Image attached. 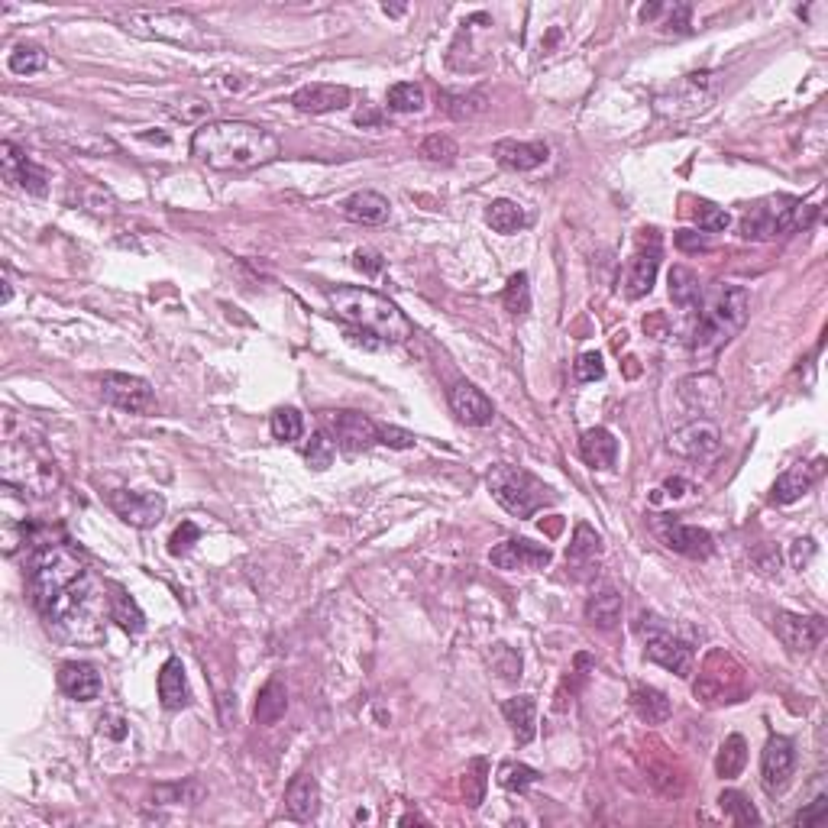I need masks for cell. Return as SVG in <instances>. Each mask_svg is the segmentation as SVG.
Here are the masks:
<instances>
[{
	"instance_id": "57",
	"label": "cell",
	"mask_w": 828,
	"mask_h": 828,
	"mask_svg": "<svg viewBox=\"0 0 828 828\" xmlns=\"http://www.w3.org/2000/svg\"><path fill=\"white\" fill-rule=\"evenodd\" d=\"M676 246L686 253H696V250H709V240L702 237V233H693V230H680L676 233Z\"/></svg>"
},
{
	"instance_id": "25",
	"label": "cell",
	"mask_w": 828,
	"mask_h": 828,
	"mask_svg": "<svg viewBox=\"0 0 828 828\" xmlns=\"http://www.w3.org/2000/svg\"><path fill=\"white\" fill-rule=\"evenodd\" d=\"M680 398L689 411L715 414L722 408V382L715 376H689L680 382Z\"/></svg>"
},
{
	"instance_id": "28",
	"label": "cell",
	"mask_w": 828,
	"mask_h": 828,
	"mask_svg": "<svg viewBox=\"0 0 828 828\" xmlns=\"http://www.w3.org/2000/svg\"><path fill=\"white\" fill-rule=\"evenodd\" d=\"M550 156V149L547 143H518V140H502L499 146H495V159H499L505 169H512V172H531L537 169V165H544Z\"/></svg>"
},
{
	"instance_id": "56",
	"label": "cell",
	"mask_w": 828,
	"mask_h": 828,
	"mask_svg": "<svg viewBox=\"0 0 828 828\" xmlns=\"http://www.w3.org/2000/svg\"><path fill=\"white\" fill-rule=\"evenodd\" d=\"M101 731H107L110 738H127L130 735V722L123 719L120 712H104L101 715Z\"/></svg>"
},
{
	"instance_id": "21",
	"label": "cell",
	"mask_w": 828,
	"mask_h": 828,
	"mask_svg": "<svg viewBox=\"0 0 828 828\" xmlns=\"http://www.w3.org/2000/svg\"><path fill=\"white\" fill-rule=\"evenodd\" d=\"M657 269H660V243H654L651 250H644V246H641V250L631 256L628 272H625V282H621L625 295L628 298H644L654 288V282H657Z\"/></svg>"
},
{
	"instance_id": "8",
	"label": "cell",
	"mask_w": 828,
	"mask_h": 828,
	"mask_svg": "<svg viewBox=\"0 0 828 828\" xmlns=\"http://www.w3.org/2000/svg\"><path fill=\"white\" fill-rule=\"evenodd\" d=\"M101 395L107 405H114L120 411L130 414H146L156 408V392L153 385L130 372H104L101 379Z\"/></svg>"
},
{
	"instance_id": "51",
	"label": "cell",
	"mask_w": 828,
	"mask_h": 828,
	"mask_svg": "<svg viewBox=\"0 0 828 828\" xmlns=\"http://www.w3.org/2000/svg\"><path fill=\"white\" fill-rule=\"evenodd\" d=\"M573 376H576V382H596V379H602V376H605L602 356H599L596 350L583 353V356L576 360V366H573Z\"/></svg>"
},
{
	"instance_id": "20",
	"label": "cell",
	"mask_w": 828,
	"mask_h": 828,
	"mask_svg": "<svg viewBox=\"0 0 828 828\" xmlns=\"http://www.w3.org/2000/svg\"><path fill=\"white\" fill-rule=\"evenodd\" d=\"M822 460H816L812 466H790L786 469V473H780L777 476V482H774V489H770V502H777V505H793V502H799L803 499V495L816 486V479L822 476Z\"/></svg>"
},
{
	"instance_id": "17",
	"label": "cell",
	"mask_w": 828,
	"mask_h": 828,
	"mask_svg": "<svg viewBox=\"0 0 828 828\" xmlns=\"http://www.w3.org/2000/svg\"><path fill=\"white\" fill-rule=\"evenodd\" d=\"M0 159H4V175L7 182H17L23 191H30L36 198H46L49 195V172L43 165H36L26 153H20L13 143H4L0 146Z\"/></svg>"
},
{
	"instance_id": "47",
	"label": "cell",
	"mask_w": 828,
	"mask_h": 828,
	"mask_svg": "<svg viewBox=\"0 0 828 828\" xmlns=\"http://www.w3.org/2000/svg\"><path fill=\"white\" fill-rule=\"evenodd\" d=\"M447 110H450V117H457V120H469V117H476L486 110V94L482 91H473V94H450L447 98Z\"/></svg>"
},
{
	"instance_id": "9",
	"label": "cell",
	"mask_w": 828,
	"mask_h": 828,
	"mask_svg": "<svg viewBox=\"0 0 828 828\" xmlns=\"http://www.w3.org/2000/svg\"><path fill=\"white\" fill-rule=\"evenodd\" d=\"M667 444L676 457H683V460H709L722 447V431L715 421L696 418V421H686L676 427Z\"/></svg>"
},
{
	"instance_id": "44",
	"label": "cell",
	"mask_w": 828,
	"mask_h": 828,
	"mask_svg": "<svg viewBox=\"0 0 828 828\" xmlns=\"http://www.w3.org/2000/svg\"><path fill=\"white\" fill-rule=\"evenodd\" d=\"M334 457H337V444H334V440H330L324 431H314L311 440L305 444V460H308V466L317 469V473H324V469H327L330 463H334Z\"/></svg>"
},
{
	"instance_id": "40",
	"label": "cell",
	"mask_w": 828,
	"mask_h": 828,
	"mask_svg": "<svg viewBox=\"0 0 828 828\" xmlns=\"http://www.w3.org/2000/svg\"><path fill=\"white\" fill-rule=\"evenodd\" d=\"M10 72L13 75H36V72H43V68L49 65V55L43 46H33V43H20L17 49L10 52Z\"/></svg>"
},
{
	"instance_id": "59",
	"label": "cell",
	"mask_w": 828,
	"mask_h": 828,
	"mask_svg": "<svg viewBox=\"0 0 828 828\" xmlns=\"http://www.w3.org/2000/svg\"><path fill=\"white\" fill-rule=\"evenodd\" d=\"M812 557H816V541H812V537H806V541H796V544H793V567H796V570H803Z\"/></svg>"
},
{
	"instance_id": "12",
	"label": "cell",
	"mask_w": 828,
	"mask_h": 828,
	"mask_svg": "<svg viewBox=\"0 0 828 828\" xmlns=\"http://www.w3.org/2000/svg\"><path fill=\"white\" fill-rule=\"evenodd\" d=\"M644 634H647L644 654H647V660H651V664L664 667V670H670L676 676H683V680H686L689 673H693L696 654H693V647H689L686 641H680L676 634H670L667 628H657V625H651V631L644 628Z\"/></svg>"
},
{
	"instance_id": "6",
	"label": "cell",
	"mask_w": 828,
	"mask_h": 828,
	"mask_svg": "<svg viewBox=\"0 0 828 828\" xmlns=\"http://www.w3.org/2000/svg\"><path fill=\"white\" fill-rule=\"evenodd\" d=\"M489 492H492V499L515 518H531L541 512L544 505L557 499V495L550 492V486H544L534 473H528L524 466H512V463H499L489 469Z\"/></svg>"
},
{
	"instance_id": "32",
	"label": "cell",
	"mask_w": 828,
	"mask_h": 828,
	"mask_svg": "<svg viewBox=\"0 0 828 828\" xmlns=\"http://www.w3.org/2000/svg\"><path fill=\"white\" fill-rule=\"evenodd\" d=\"M107 615L114 618L127 634H143L146 631L143 609L136 605V599L123 586H110V609H107Z\"/></svg>"
},
{
	"instance_id": "34",
	"label": "cell",
	"mask_w": 828,
	"mask_h": 828,
	"mask_svg": "<svg viewBox=\"0 0 828 828\" xmlns=\"http://www.w3.org/2000/svg\"><path fill=\"white\" fill-rule=\"evenodd\" d=\"M586 621L602 631H612L621 621V596L615 589H599L596 596L586 602Z\"/></svg>"
},
{
	"instance_id": "23",
	"label": "cell",
	"mask_w": 828,
	"mask_h": 828,
	"mask_svg": "<svg viewBox=\"0 0 828 828\" xmlns=\"http://www.w3.org/2000/svg\"><path fill=\"white\" fill-rule=\"evenodd\" d=\"M59 689L75 702H91L101 696V673L91 664H81V660H72V664L59 667Z\"/></svg>"
},
{
	"instance_id": "26",
	"label": "cell",
	"mask_w": 828,
	"mask_h": 828,
	"mask_svg": "<svg viewBox=\"0 0 828 828\" xmlns=\"http://www.w3.org/2000/svg\"><path fill=\"white\" fill-rule=\"evenodd\" d=\"M340 207L353 224H363V227H379L392 214L389 198H382L379 191H356V195H350Z\"/></svg>"
},
{
	"instance_id": "10",
	"label": "cell",
	"mask_w": 828,
	"mask_h": 828,
	"mask_svg": "<svg viewBox=\"0 0 828 828\" xmlns=\"http://www.w3.org/2000/svg\"><path fill=\"white\" fill-rule=\"evenodd\" d=\"M324 427L337 440V447L347 453H360V450H369L372 444H379V424L360 411H327Z\"/></svg>"
},
{
	"instance_id": "24",
	"label": "cell",
	"mask_w": 828,
	"mask_h": 828,
	"mask_svg": "<svg viewBox=\"0 0 828 828\" xmlns=\"http://www.w3.org/2000/svg\"><path fill=\"white\" fill-rule=\"evenodd\" d=\"M159 699L169 712H182L191 706V686L185 676V664L178 657H169L159 670Z\"/></svg>"
},
{
	"instance_id": "14",
	"label": "cell",
	"mask_w": 828,
	"mask_h": 828,
	"mask_svg": "<svg viewBox=\"0 0 828 828\" xmlns=\"http://www.w3.org/2000/svg\"><path fill=\"white\" fill-rule=\"evenodd\" d=\"M550 547L534 544L528 537H512V541H502L499 547H492L489 563L499 570H544L550 563Z\"/></svg>"
},
{
	"instance_id": "35",
	"label": "cell",
	"mask_w": 828,
	"mask_h": 828,
	"mask_svg": "<svg viewBox=\"0 0 828 828\" xmlns=\"http://www.w3.org/2000/svg\"><path fill=\"white\" fill-rule=\"evenodd\" d=\"M602 554V537L589 528V524H576L573 531V541H570V550H567V560L573 567H589V563H596Z\"/></svg>"
},
{
	"instance_id": "43",
	"label": "cell",
	"mask_w": 828,
	"mask_h": 828,
	"mask_svg": "<svg viewBox=\"0 0 828 828\" xmlns=\"http://www.w3.org/2000/svg\"><path fill=\"white\" fill-rule=\"evenodd\" d=\"M537 780H541V774H537L534 767L528 764H515V761H508L499 767V783H502V790L508 793H524L528 786H534Z\"/></svg>"
},
{
	"instance_id": "2",
	"label": "cell",
	"mask_w": 828,
	"mask_h": 828,
	"mask_svg": "<svg viewBox=\"0 0 828 828\" xmlns=\"http://www.w3.org/2000/svg\"><path fill=\"white\" fill-rule=\"evenodd\" d=\"M279 153V136L246 120L201 123L191 136V156L217 172H250L279 159Z\"/></svg>"
},
{
	"instance_id": "54",
	"label": "cell",
	"mask_w": 828,
	"mask_h": 828,
	"mask_svg": "<svg viewBox=\"0 0 828 828\" xmlns=\"http://www.w3.org/2000/svg\"><path fill=\"white\" fill-rule=\"evenodd\" d=\"M188 793H198L195 783H172V786H159L156 790V799L159 803H188Z\"/></svg>"
},
{
	"instance_id": "7",
	"label": "cell",
	"mask_w": 828,
	"mask_h": 828,
	"mask_svg": "<svg viewBox=\"0 0 828 828\" xmlns=\"http://www.w3.org/2000/svg\"><path fill=\"white\" fill-rule=\"evenodd\" d=\"M799 207H803V201L786 198V195L754 204L751 211L741 217V227H738L741 237L744 240H774L790 230H799Z\"/></svg>"
},
{
	"instance_id": "33",
	"label": "cell",
	"mask_w": 828,
	"mask_h": 828,
	"mask_svg": "<svg viewBox=\"0 0 828 828\" xmlns=\"http://www.w3.org/2000/svg\"><path fill=\"white\" fill-rule=\"evenodd\" d=\"M288 709V693H285V683L279 676H272V680L259 689L256 696V709H253V722L256 725H275L285 715Z\"/></svg>"
},
{
	"instance_id": "5",
	"label": "cell",
	"mask_w": 828,
	"mask_h": 828,
	"mask_svg": "<svg viewBox=\"0 0 828 828\" xmlns=\"http://www.w3.org/2000/svg\"><path fill=\"white\" fill-rule=\"evenodd\" d=\"M123 30L143 39H162V43L185 46V49H207L217 39L204 26L182 10H133L120 17Z\"/></svg>"
},
{
	"instance_id": "61",
	"label": "cell",
	"mask_w": 828,
	"mask_h": 828,
	"mask_svg": "<svg viewBox=\"0 0 828 828\" xmlns=\"http://www.w3.org/2000/svg\"><path fill=\"white\" fill-rule=\"evenodd\" d=\"M385 13H392V17H398V13H405V7H389V4H385Z\"/></svg>"
},
{
	"instance_id": "16",
	"label": "cell",
	"mask_w": 828,
	"mask_h": 828,
	"mask_svg": "<svg viewBox=\"0 0 828 828\" xmlns=\"http://www.w3.org/2000/svg\"><path fill=\"white\" fill-rule=\"evenodd\" d=\"M657 531H660V537H664V544L670 550H676V554H683L689 560H706V557H712V550H715L712 534L696 528V524L664 518L657 524Z\"/></svg>"
},
{
	"instance_id": "22",
	"label": "cell",
	"mask_w": 828,
	"mask_h": 828,
	"mask_svg": "<svg viewBox=\"0 0 828 828\" xmlns=\"http://www.w3.org/2000/svg\"><path fill=\"white\" fill-rule=\"evenodd\" d=\"M285 812L295 822H311L321 812V786H317L311 774L292 777V783L285 790Z\"/></svg>"
},
{
	"instance_id": "49",
	"label": "cell",
	"mask_w": 828,
	"mask_h": 828,
	"mask_svg": "<svg viewBox=\"0 0 828 828\" xmlns=\"http://www.w3.org/2000/svg\"><path fill=\"white\" fill-rule=\"evenodd\" d=\"M492 667L499 670V676H502V680H508V683L521 680V657L512 651V647L495 644V651H492Z\"/></svg>"
},
{
	"instance_id": "36",
	"label": "cell",
	"mask_w": 828,
	"mask_h": 828,
	"mask_svg": "<svg viewBox=\"0 0 828 828\" xmlns=\"http://www.w3.org/2000/svg\"><path fill=\"white\" fill-rule=\"evenodd\" d=\"M744 764H748V744H744L741 735H728L719 748V757H715V774L722 780H735L744 770Z\"/></svg>"
},
{
	"instance_id": "4",
	"label": "cell",
	"mask_w": 828,
	"mask_h": 828,
	"mask_svg": "<svg viewBox=\"0 0 828 828\" xmlns=\"http://www.w3.org/2000/svg\"><path fill=\"white\" fill-rule=\"evenodd\" d=\"M751 314V292L741 285H719L709 298H702L699 324L693 330V350L712 353L738 334Z\"/></svg>"
},
{
	"instance_id": "1",
	"label": "cell",
	"mask_w": 828,
	"mask_h": 828,
	"mask_svg": "<svg viewBox=\"0 0 828 828\" xmlns=\"http://www.w3.org/2000/svg\"><path fill=\"white\" fill-rule=\"evenodd\" d=\"M30 596L46 625L68 641L98 638L110 596L65 544H36L30 554Z\"/></svg>"
},
{
	"instance_id": "38",
	"label": "cell",
	"mask_w": 828,
	"mask_h": 828,
	"mask_svg": "<svg viewBox=\"0 0 828 828\" xmlns=\"http://www.w3.org/2000/svg\"><path fill=\"white\" fill-rule=\"evenodd\" d=\"M486 224L495 230V233H518L524 224H528V217H524L521 204L518 201H508V198H499L489 204L486 211Z\"/></svg>"
},
{
	"instance_id": "45",
	"label": "cell",
	"mask_w": 828,
	"mask_h": 828,
	"mask_svg": "<svg viewBox=\"0 0 828 828\" xmlns=\"http://www.w3.org/2000/svg\"><path fill=\"white\" fill-rule=\"evenodd\" d=\"M505 308L512 311V314H528L531 311V285H528V275L524 272H515L512 279H508L505 285Z\"/></svg>"
},
{
	"instance_id": "48",
	"label": "cell",
	"mask_w": 828,
	"mask_h": 828,
	"mask_svg": "<svg viewBox=\"0 0 828 828\" xmlns=\"http://www.w3.org/2000/svg\"><path fill=\"white\" fill-rule=\"evenodd\" d=\"M696 224H699V230H706V233H722V230L731 224V217H728L725 207L709 204V201H699V207H696Z\"/></svg>"
},
{
	"instance_id": "27",
	"label": "cell",
	"mask_w": 828,
	"mask_h": 828,
	"mask_svg": "<svg viewBox=\"0 0 828 828\" xmlns=\"http://www.w3.org/2000/svg\"><path fill=\"white\" fill-rule=\"evenodd\" d=\"M579 457H583L592 469H612L618 463V440L609 427H589L579 437Z\"/></svg>"
},
{
	"instance_id": "19",
	"label": "cell",
	"mask_w": 828,
	"mask_h": 828,
	"mask_svg": "<svg viewBox=\"0 0 828 828\" xmlns=\"http://www.w3.org/2000/svg\"><path fill=\"white\" fill-rule=\"evenodd\" d=\"M350 101H353V94L347 85H327V81L305 85L292 94V104L301 110V114H334V110H347Z\"/></svg>"
},
{
	"instance_id": "60",
	"label": "cell",
	"mask_w": 828,
	"mask_h": 828,
	"mask_svg": "<svg viewBox=\"0 0 828 828\" xmlns=\"http://www.w3.org/2000/svg\"><path fill=\"white\" fill-rule=\"evenodd\" d=\"M664 489L673 495V499H680L683 489H686V482H683V479H667V486H664Z\"/></svg>"
},
{
	"instance_id": "58",
	"label": "cell",
	"mask_w": 828,
	"mask_h": 828,
	"mask_svg": "<svg viewBox=\"0 0 828 828\" xmlns=\"http://www.w3.org/2000/svg\"><path fill=\"white\" fill-rule=\"evenodd\" d=\"M353 266L369 272V275H379L382 272V256L376 250H360V253L353 256Z\"/></svg>"
},
{
	"instance_id": "39",
	"label": "cell",
	"mask_w": 828,
	"mask_h": 828,
	"mask_svg": "<svg viewBox=\"0 0 828 828\" xmlns=\"http://www.w3.org/2000/svg\"><path fill=\"white\" fill-rule=\"evenodd\" d=\"M424 107L427 94L414 81H398V85L389 88V110H395V114H421Z\"/></svg>"
},
{
	"instance_id": "3",
	"label": "cell",
	"mask_w": 828,
	"mask_h": 828,
	"mask_svg": "<svg viewBox=\"0 0 828 828\" xmlns=\"http://www.w3.org/2000/svg\"><path fill=\"white\" fill-rule=\"evenodd\" d=\"M327 305L340 321L369 330L372 337H379L385 343H405L414 334L408 314L395 301L372 292V288H360V285L327 288Z\"/></svg>"
},
{
	"instance_id": "62",
	"label": "cell",
	"mask_w": 828,
	"mask_h": 828,
	"mask_svg": "<svg viewBox=\"0 0 828 828\" xmlns=\"http://www.w3.org/2000/svg\"><path fill=\"white\" fill-rule=\"evenodd\" d=\"M411 822H424V819H421V816H405V819H402V825H411Z\"/></svg>"
},
{
	"instance_id": "29",
	"label": "cell",
	"mask_w": 828,
	"mask_h": 828,
	"mask_svg": "<svg viewBox=\"0 0 828 828\" xmlns=\"http://www.w3.org/2000/svg\"><path fill=\"white\" fill-rule=\"evenodd\" d=\"M631 706L638 712V719L647 725H664L673 715V702L667 699L664 689H657V686H634Z\"/></svg>"
},
{
	"instance_id": "42",
	"label": "cell",
	"mask_w": 828,
	"mask_h": 828,
	"mask_svg": "<svg viewBox=\"0 0 828 828\" xmlns=\"http://www.w3.org/2000/svg\"><path fill=\"white\" fill-rule=\"evenodd\" d=\"M272 437L279 440V444H292L301 434H305V418H301L298 408H275L272 411Z\"/></svg>"
},
{
	"instance_id": "53",
	"label": "cell",
	"mask_w": 828,
	"mask_h": 828,
	"mask_svg": "<svg viewBox=\"0 0 828 828\" xmlns=\"http://www.w3.org/2000/svg\"><path fill=\"white\" fill-rule=\"evenodd\" d=\"M379 444L392 447V450H411L414 447V434L402 431V427H379Z\"/></svg>"
},
{
	"instance_id": "41",
	"label": "cell",
	"mask_w": 828,
	"mask_h": 828,
	"mask_svg": "<svg viewBox=\"0 0 828 828\" xmlns=\"http://www.w3.org/2000/svg\"><path fill=\"white\" fill-rule=\"evenodd\" d=\"M719 806H722V812L735 825H761V812H757L751 806V799L744 796V793H738V790H725L719 796Z\"/></svg>"
},
{
	"instance_id": "13",
	"label": "cell",
	"mask_w": 828,
	"mask_h": 828,
	"mask_svg": "<svg viewBox=\"0 0 828 828\" xmlns=\"http://www.w3.org/2000/svg\"><path fill=\"white\" fill-rule=\"evenodd\" d=\"M774 631L793 654H809L825 641V621L816 618V615L777 612L774 615Z\"/></svg>"
},
{
	"instance_id": "37",
	"label": "cell",
	"mask_w": 828,
	"mask_h": 828,
	"mask_svg": "<svg viewBox=\"0 0 828 828\" xmlns=\"http://www.w3.org/2000/svg\"><path fill=\"white\" fill-rule=\"evenodd\" d=\"M486 786H489V764L476 757V761H469V767L463 770V780H460V793H463V803L469 809H479L482 799H486Z\"/></svg>"
},
{
	"instance_id": "55",
	"label": "cell",
	"mask_w": 828,
	"mask_h": 828,
	"mask_svg": "<svg viewBox=\"0 0 828 828\" xmlns=\"http://www.w3.org/2000/svg\"><path fill=\"white\" fill-rule=\"evenodd\" d=\"M825 812H828V799L819 796V799H812L809 809L796 812V816H793V825H819V822L825 819Z\"/></svg>"
},
{
	"instance_id": "11",
	"label": "cell",
	"mask_w": 828,
	"mask_h": 828,
	"mask_svg": "<svg viewBox=\"0 0 828 828\" xmlns=\"http://www.w3.org/2000/svg\"><path fill=\"white\" fill-rule=\"evenodd\" d=\"M107 505L114 508L120 521H127L130 528H156L165 518V499L159 492H127L114 489L107 492Z\"/></svg>"
},
{
	"instance_id": "50",
	"label": "cell",
	"mask_w": 828,
	"mask_h": 828,
	"mask_svg": "<svg viewBox=\"0 0 828 828\" xmlns=\"http://www.w3.org/2000/svg\"><path fill=\"white\" fill-rule=\"evenodd\" d=\"M201 541V528L195 521H182L175 528V534H172V541H169V554L172 557H182V554H188L191 547H195Z\"/></svg>"
},
{
	"instance_id": "15",
	"label": "cell",
	"mask_w": 828,
	"mask_h": 828,
	"mask_svg": "<svg viewBox=\"0 0 828 828\" xmlns=\"http://www.w3.org/2000/svg\"><path fill=\"white\" fill-rule=\"evenodd\" d=\"M796 770V748L790 738L774 735L767 741V748L761 754V783L767 793H780L786 783H790Z\"/></svg>"
},
{
	"instance_id": "31",
	"label": "cell",
	"mask_w": 828,
	"mask_h": 828,
	"mask_svg": "<svg viewBox=\"0 0 828 828\" xmlns=\"http://www.w3.org/2000/svg\"><path fill=\"white\" fill-rule=\"evenodd\" d=\"M670 298H673V305L683 308L686 314H699L702 298L706 295H702V285L693 269H686V266L670 269Z\"/></svg>"
},
{
	"instance_id": "30",
	"label": "cell",
	"mask_w": 828,
	"mask_h": 828,
	"mask_svg": "<svg viewBox=\"0 0 828 828\" xmlns=\"http://www.w3.org/2000/svg\"><path fill=\"white\" fill-rule=\"evenodd\" d=\"M502 715L505 722L512 725L518 744H528L537 735V702L531 696H515L502 702Z\"/></svg>"
},
{
	"instance_id": "46",
	"label": "cell",
	"mask_w": 828,
	"mask_h": 828,
	"mask_svg": "<svg viewBox=\"0 0 828 828\" xmlns=\"http://www.w3.org/2000/svg\"><path fill=\"white\" fill-rule=\"evenodd\" d=\"M421 156H424L427 162H444V165H450L453 159L460 156V146L453 143V136H447V133H431V136H427V140L421 143Z\"/></svg>"
},
{
	"instance_id": "52",
	"label": "cell",
	"mask_w": 828,
	"mask_h": 828,
	"mask_svg": "<svg viewBox=\"0 0 828 828\" xmlns=\"http://www.w3.org/2000/svg\"><path fill=\"white\" fill-rule=\"evenodd\" d=\"M664 13H667V20L660 26H667L670 33H689V13H693V7L673 4V7H664Z\"/></svg>"
},
{
	"instance_id": "18",
	"label": "cell",
	"mask_w": 828,
	"mask_h": 828,
	"mask_svg": "<svg viewBox=\"0 0 828 828\" xmlns=\"http://www.w3.org/2000/svg\"><path fill=\"white\" fill-rule=\"evenodd\" d=\"M450 408L453 414L469 424V427H489L495 421V405L489 402V395L476 389L473 382H453V389H450Z\"/></svg>"
}]
</instances>
